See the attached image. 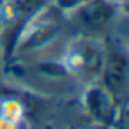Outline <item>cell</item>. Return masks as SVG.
Wrapping results in <instances>:
<instances>
[{"instance_id": "obj_10", "label": "cell", "mask_w": 129, "mask_h": 129, "mask_svg": "<svg viewBox=\"0 0 129 129\" xmlns=\"http://www.w3.org/2000/svg\"><path fill=\"white\" fill-rule=\"evenodd\" d=\"M113 129H125V125H117V127H113Z\"/></svg>"}, {"instance_id": "obj_7", "label": "cell", "mask_w": 129, "mask_h": 129, "mask_svg": "<svg viewBox=\"0 0 129 129\" xmlns=\"http://www.w3.org/2000/svg\"><path fill=\"white\" fill-rule=\"evenodd\" d=\"M62 129H104V127H99L95 125L94 122H90L85 115L81 118H71L67 122L62 124Z\"/></svg>"}, {"instance_id": "obj_8", "label": "cell", "mask_w": 129, "mask_h": 129, "mask_svg": "<svg viewBox=\"0 0 129 129\" xmlns=\"http://www.w3.org/2000/svg\"><path fill=\"white\" fill-rule=\"evenodd\" d=\"M85 0H51V4L62 13V14H67L71 13L73 9H76L78 6H81Z\"/></svg>"}, {"instance_id": "obj_3", "label": "cell", "mask_w": 129, "mask_h": 129, "mask_svg": "<svg viewBox=\"0 0 129 129\" xmlns=\"http://www.w3.org/2000/svg\"><path fill=\"white\" fill-rule=\"evenodd\" d=\"M97 81L118 104L125 106L129 94V53L125 37L118 32L104 39V58Z\"/></svg>"}, {"instance_id": "obj_5", "label": "cell", "mask_w": 129, "mask_h": 129, "mask_svg": "<svg viewBox=\"0 0 129 129\" xmlns=\"http://www.w3.org/2000/svg\"><path fill=\"white\" fill-rule=\"evenodd\" d=\"M80 106L81 113L99 127L113 129L117 125H125V106L118 104L99 81L81 87Z\"/></svg>"}, {"instance_id": "obj_9", "label": "cell", "mask_w": 129, "mask_h": 129, "mask_svg": "<svg viewBox=\"0 0 129 129\" xmlns=\"http://www.w3.org/2000/svg\"><path fill=\"white\" fill-rule=\"evenodd\" d=\"M0 129H28V124H21V122L9 120L6 117H0Z\"/></svg>"}, {"instance_id": "obj_1", "label": "cell", "mask_w": 129, "mask_h": 129, "mask_svg": "<svg viewBox=\"0 0 129 129\" xmlns=\"http://www.w3.org/2000/svg\"><path fill=\"white\" fill-rule=\"evenodd\" d=\"M124 6L113 0H85L81 6L64 14L73 34L106 39L115 34L122 18Z\"/></svg>"}, {"instance_id": "obj_6", "label": "cell", "mask_w": 129, "mask_h": 129, "mask_svg": "<svg viewBox=\"0 0 129 129\" xmlns=\"http://www.w3.org/2000/svg\"><path fill=\"white\" fill-rule=\"evenodd\" d=\"M0 117L28 124V106L18 95H0Z\"/></svg>"}, {"instance_id": "obj_2", "label": "cell", "mask_w": 129, "mask_h": 129, "mask_svg": "<svg viewBox=\"0 0 129 129\" xmlns=\"http://www.w3.org/2000/svg\"><path fill=\"white\" fill-rule=\"evenodd\" d=\"M103 58H104V39L85 37L76 34H73L67 39L60 53V62L64 69L80 87L97 81Z\"/></svg>"}, {"instance_id": "obj_4", "label": "cell", "mask_w": 129, "mask_h": 129, "mask_svg": "<svg viewBox=\"0 0 129 129\" xmlns=\"http://www.w3.org/2000/svg\"><path fill=\"white\" fill-rule=\"evenodd\" d=\"M51 0H2L0 2V60L11 62L14 43L27 21Z\"/></svg>"}]
</instances>
